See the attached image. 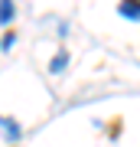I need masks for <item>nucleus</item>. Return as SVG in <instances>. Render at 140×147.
<instances>
[{"label":"nucleus","instance_id":"obj_1","mask_svg":"<svg viewBox=\"0 0 140 147\" xmlns=\"http://www.w3.org/2000/svg\"><path fill=\"white\" fill-rule=\"evenodd\" d=\"M0 127H3V134H7V141H20V137H23V127L16 124L13 118H0Z\"/></svg>","mask_w":140,"mask_h":147},{"label":"nucleus","instance_id":"obj_2","mask_svg":"<svg viewBox=\"0 0 140 147\" xmlns=\"http://www.w3.org/2000/svg\"><path fill=\"white\" fill-rule=\"evenodd\" d=\"M121 16H127V20H140V0H121Z\"/></svg>","mask_w":140,"mask_h":147},{"label":"nucleus","instance_id":"obj_3","mask_svg":"<svg viewBox=\"0 0 140 147\" xmlns=\"http://www.w3.org/2000/svg\"><path fill=\"white\" fill-rule=\"evenodd\" d=\"M0 23H13V0H0Z\"/></svg>","mask_w":140,"mask_h":147},{"label":"nucleus","instance_id":"obj_4","mask_svg":"<svg viewBox=\"0 0 140 147\" xmlns=\"http://www.w3.org/2000/svg\"><path fill=\"white\" fill-rule=\"evenodd\" d=\"M65 62H68V53H56V59H52V72H62V69H65Z\"/></svg>","mask_w":140,"mask_h":147}]
</instances>
